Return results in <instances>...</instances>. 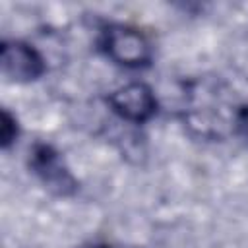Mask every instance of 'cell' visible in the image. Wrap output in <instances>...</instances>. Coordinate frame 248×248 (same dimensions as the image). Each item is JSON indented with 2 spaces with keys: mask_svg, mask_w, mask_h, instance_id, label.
<instances>
[{
  "mask_svg": "<svg viewBox=\"0 0 248 248\" xmlns=\"http://www.w3.org/2000/svg\"><path fill=\"white\" fill-rule=\"evenodd\" d=\"M232 132H234L240 140H244V143H248V103L236 107Z\"/></svg>",
  "mask_w": 248,
  "mask_h": 248,
  "instance_id": "52a82bcc",
  "label": "cell"
},
{
  "mask_svg": "<svg viewBox=\"0 0 248 248\" xmlns=\"http://www.w3.org/2000/svg\"><path fill=\"white\" fill-rule=\"evenodd\" d=\"M0 64L4 78L17 83L39 79L46 68L39 50L23 41H4L0 48Z\"/></svg>",
  "mask_w": 248,
  "mask_h": 248,
  "instance_id": "5b68a950",
  "label": "cell"
},
{
  "mask_svg": "<svg viewBox=\"0 0 248 248\" xmlns=\"http://www.w3.org/2000/svg\"><path fill=\"white\" fill-rule=\"evenodd\" d=\"M31 172L41 180V184L54 196H74L78 192V180L70 172L62 155L50 143H35L29 149L27 161Z\"/></svg>",
  "mask_w": 248,
  "mask_h": 248,
  "instance_id": "3957f363",
  "label": "cell"
},
{
  "mask_svg": "<svg viewBox=\"0 0 248 248\" xmlns=\"http://www.w3.org/2000/svg\"><path fill=\"white\" fill-rule=\"evenodd\" d=\"M17 134H19V130H17L16 116L8 108H2V124H0V145H2V149H8L16 141Z\"/></svg>",
  "mask_w": 248,
  "mask_h": 248,
  "instance_id": "8992f818",
  "label": "cell"
},
{
  "mask_svg": "<svg viewBox=\"0 0 248 248\" xmlns=\"http://www.w3.org/2000/svg\"><path fill=\"white\" fill-rule=\"evenodd\" d=\"M238 105L227 99L221 81L196 79L190 81L184 93V122L200 138H223L227 128L232 130Z\"/></svg>",
  "mask_w": 248,
  "mask_h": 248,
  "instance_id": "6da1fadb",
  "label": "cell"
},
{
  "mask_svg": "<svg viewBox=\"0 0 248 248\" xmlns=\"http://www.w3.org/2000/svg\"><path fill=\"white\" fill-rule=\"evenodd\" d=\"M83 248H112L108 244H89V246H83Z\"/></svg>",
  "mask_w": 248,
  "mask_h": 248,
  "instance_id": "ba28073f",
  "label": "cell"
},
{
  "mask_svg": "<svg viewBox=\"0 0 248 248\" xmlns=\"http://www.w3.org/2000/svg\"><path fill=\"white\" fill-rule=\"evenodd\" d=\"M107 101L116 116L132 124H143L157 112V97L153 89L141 81L118 87Z\"/></svg>",
  "mask_w": 248,
  "mask_h": 248,
  "instance_id": "277c9868",
  "label": "cell"
},
{
  "mask_svg": "<svg viewBox=\"0 0 248 248\" xmlns=\"http://www.w3.org/2000/svg\"><path fill=\"white\" fill-rule=\"evenodd\" d=\"M101 46L110 60L126 68L147 66L153 56L149 39L140 29L122 23H112L103 29Z\"/></svg>",
  "mask_w": 248,
  "mask_h": 248,
  "instance_id": "7a4b0ae2",
  "label": "cell"
}]
</instances>
